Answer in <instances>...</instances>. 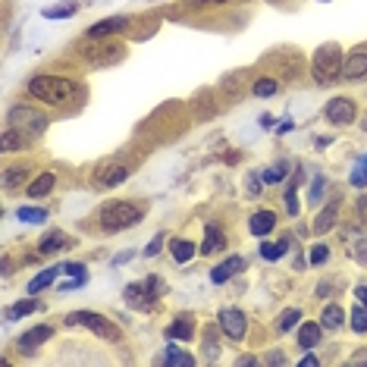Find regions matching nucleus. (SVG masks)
Instances as JSON below:
<instances>
[{
	"mask_svg": "<svg viewBox=\"0 0 367 367\" xmlns=\"http://www.w3.org/2000/svg\"><path fill=\"white\" fill-rule=\"evenodd\" d=\"M301 364H305V367H317V364H320V361H317V358H314V355H305V358H301Z\"/></svg>",
	"mask_w": 367,
	"mask_h": 367,
	"instance_id": "37998d69",
	"label": "nucleus"
},
{
	"mask_svg": "<svg viewBox=\"0 0 367 367\" xmlns=\"http://www.w3.org/2000/svg\"><path fill=\"white\" fill-rule=\"evenodd\" d=\"M352 185H355V189H367V154H361L358 163H355V170H352Z\"/></svg>",
	"mask_w": 367,
	"mask_h": 367,
	"instance_id": "cd10ccee",
	"label": "nucleus"
},
{
	"mask_svg": "<svg viewBox=\"0 0 367 367\" xmlns=\"http://www.w3.org/2000/svg\"><path fill=\"white\" fill-rule=\"evenodd\" d=\"M273 226H276V214L258 211L252 217V223H248V229H252V236H267V232H273Z\"/></svg>",
	"mask_w": 367,
	"mask_h": 367,
	"instance_id": "dca6fc26",
	"label": "nucleus"
},
{
	"mask_svg": "<svg viewBox=\"0 0 367 367\" xmlns=\"http://www.w3.org/2000/svg\"><path fill=\"white\" fill-rule=\"evenodd\" d=\"M320 336H323V323H314V320H308V323L299 326V346L301 348H314L320 342Z\"/></svg>",
	"mask_w": 367,
	"mask_h": 367,
	"instance_id": "2eb2a0df",
	"label": "nucleus"
},
{
	"mask_svg": "<svg viewBox=\"0 0 367 367\" xmlns=\"http://www.w3.org/2000/svg\"><path fill=\"white\" fill-rule=\"evenodd\" d=\"M63 273H69V276H85V264H79V261H69V264H63Z\"/></svg>",
	"mask_w": 367,
	"mask_h": 367,
	"instance_id": "e433bc0d",
	"label": "nucleus"
},
{
	"mask_svg": "<svg viewBox=\"0 0 367 367\" xmlns=\"http://www.w3.org/2000/svg\"><path fill=\"white\" fill-rule=\"evenodd\" d=\"M326 120L336 122V126H346V122L355 120V104L348 97H333L326 104Z\"/></svg>",
	"mask_w": 367,
	"mask_h": 367,
	"instance_id": "6e6552de",
	"label": "nucleus"
},
{
	"mask_svg": "<svg viewBox=\"0 0 367 367\" xmlns=\"http://www.w3.org/2000/svg\"><path fill=\"white\" fill-rule=\"evenodd\" d=\"M191 333H195V326H191L189 314H182L173 326H167V339H191Z\"/></svg>",
	"mask_w": 367,
	"mask_h": 367,
	"instance_id": "aec40b11",
	"label": "nucleus"
},
{
	"mask_svg": "<svg viewBox=\"0 0 367 367\" xmlns=\"http://www.w3.org/2000/svg\"><path fill=\"white\" fill-rule=\"evenodd\" d=\"M261 182H264L261 176H248V179H245V189H248V195H252V198L261 191Z\"/></svg>",
	"mask_w": 367,
	"mask_h": 367,
	"instance_id": "58836bf2",
	"label": "nucleus"
},
{
	"mask_svg": "<svg viewBox=\"0 0 367 367\" xmlns=\"http://www.w3.org/2000/svg\"><path fill=\"white\" fill-rule=\"evenodd\" d=\"M142 220V207L132 201H110L101 207V226L107 232H120V229H129Z\"/></svg>",
	"mask_w": 367,
	"mask_h": 367,
	"instance_id": "f03ea898",
	"label": "nucleus"
},
{
	"mask_svg": "<svg viewBox=\"0 0 367 367\" xmlns=\"http://www.w3.org/2000/svg\"><path fill=\"white\" fill-rule=\"evenodd\" d=\"M163 364H182V367H191V364H195V358L170 346V348H167V355H163Z\"/></svg>",
	"mask_w": 367,
	"mask_h": 367,
	"instance_id": "473e14b6",
	"label": "nucleus"
},
{
	"mask_svg": "<svg viewBox=\"0 0 367 367\" xmlns=\"http://www.w3.org/2000/svg\"><path fill=\"white\" fill-rule=\"evenodd\" d=\"M126 176H129V170H126L122 163H107L104 170L95 173V185L97 189H113V185H120Z\"/></svg>",
	"mask_w": 367,
	"mask_h": 367,
	"instance_id": "9d476101",
	"label": "nucleus"
},
{
	"mask_svg": "<svg viewBox=\"0 0 367 367\" xmlns=\"http://www.w3.org/2000/svg\"><path fill=\"white\" fill-rule=\"evenodd\" d=\"M342 79H348V82L367 79V54L364 50H355V54L346 57V63H342Z\"/></svg>",
	"mask_w": 367,
	"mask_h": 367,
	"instance_id": "1a4fd4ad",
	"label": "nucleus"
},
{
	"mask_svg": "<svg viewBox=\"0 0 367 367\" xmlns=\"http://www.w3.org/2000/svg\"><path fill=\"white\" fill-rule=\"evenodd\" d=\"M342 50L339 44H323V48H317V54H314V79L320 82V85H333L336 79H342Z\"/></svg>",
	"mask_w": 367,
	"mask_h": 367,
	"instance_id": "7ed1b4c3",
	"label": "nucleus"
},
{
	"mask_svg": "<svg viewBox=\"0 0 367 367\" xmlns=\"http://www.w3.org/2000/svg\"><path fill=\"white\" fill-rule=\"evenodd\" d=\"M85 57H88V63H95V66H113V63H120L122 57H126V48H122V44H88Z\"/></svg>",
	"mask_w": 367,
	"mask_h": 367,
	"instance_id": "423d86ee",
	"label": "nucleus"
},
{
	"mask_svg": "<svg viewBox=\"0 0 367 367\" xmlns=\"http://www.w3.org/2000/svg\"><path fill=\"white\" fill-rule=\"evenodd\" d=\"M191 3H229V0H191Z\"/></svg>",
	"mask_w": 367,
	"mask_h": 367,
	"instance_id": "a18cd8bd",
	"label": "nucleus"
},
{
	"mask_svg": "<svg viewBox=\"0 0 367 367\" xmlns=\"http://www.w3.org/2000/svg\"><path fill=\"white\" fill-rule=\"evenodd\" d=\"M129 28V16H110V19L97 22V26L88 28V38H107V35H116V32H126Z\"/></svg>",
	"mask_w": 367,
	"mask_h": 367,
	"instance_id": "9b49d317",
	"label": "nucleus"
},
{
	"mask_svg": "<svg viewBox=\"0 0 367 367\" xmlns=\"http://www.w3.org/2000/svg\"><path fill=\"white\" fill-rule=\"evenodd\" d=\"M336 214H339V204H326L323 211L317 214V220H314V232H317V236H323V232H330L336 226Z\"/></svg>",
	"mask_w": 367,
	"mask_h": 367,
	"instance_id": "f3484780",
	"label": "nucleus"
},
{
	"mask_svg": "<svg viewBox=\"0 0 367 367\" xmlns=\"http://www.w3.org/2000/svg\"><path fill=\"white\" fill-rule=\"evenodd\" d=\"M223 245H226V236H223V229H220V226H214V223L204 226V245H201V254H214V252H220Z\"/></svg>",
	"mask_w": 367,
	"mask_h": 367,
	"instance_id": "4468645a",
	"label": "nucleus"
},
{
	"mask_svg": "<svg viewBox=\"0 0 367 367\" xmlns=\"http://www.w3.org/2000/svg\"><path fill=\"white\" fill-rule=\"evenodd\" d=\"M279 91V82L276 79H258L254 82V88H252V95H258V97H273Z\"/></svg>",
	"mask_w": 367,
	"mask_h": 367,
	"instance_id": "c756f323",
	"label": "nucleus"
},
{
	"mask_svg": "<svg viewBox=\"0 0 367 367\" xmlns=\"http://www.w3.org/2000/svg\"><path fill=\"white\" fill-rule=\"evenodd\" d=\"M326 258H330V248H326V245H314L311 248V264H326Z\"/></svg>",
	"mask_w": 367,
	"mask_h": 367,
	"instance_id": "c9c22d12",
	"label": "nucleus"
},
{
	"mask_svg": "<svg viewBox=\"0 0 367 367\" xmlns=\"http://www.w3.org/2000/svg\"><path fill=\"white\" fill-rule=\"evenodd\" d=\"M7 126L16 132H22L26 138H41L48 132V116L38 113L35 107H13L7 113Z\"/></svg>",
	"mask_w": 367,
	"mask_h": 367,
	"instance_id": "20e7f679",
	"label": "nucleus"
},
{
	"mask_svg": "<svg viewBox=\"0 0 367 367\" xmlns=\"http://www.w3.org/2000/svg\"><path fill=\"white\" fill-rule=\"evenodd\" d=\"M242 267H245V261L238 258V254H236V258H226L223 264H217V267L211 270V279L220 285V283H226V279H232V276H236V273L242 270Z\"/></svg>",
	"mask_w": 367,
	"mask_h": 367,
	"instance_id": "ddd939ff",
	"label": "nucleus"
},
{
	"mask_svg": "<svg viewBox=\"0 0 367 367\" xmlns=\"http://www.w3.org/2000/svg\"><path fill=\"white\" fill-rule=\"evenodd\" d=\"M352 330L355 333H367V305H355L352 308Z\"/></svg>",
	"mask_w": 367,
	"mask_h": 367,
	"instance_id": "2f4dec72",
	"label": "nucleus"
},
{
	"mask_svg": "<svg viewBox=\"0 0 367 367\" xmlns=\"http://www.w3.org/2000/svg\"><path fill=\"white\" fill-rule=\"evenodd\" d=\"M170 252H173V258H176L179 264H189V261L195 258V245H191L189 238H176V242L170 245Z\"/></svg>",
	"mask_w": 367,
	"mask_h": 367,
	"instance_id": "5701e85b",
	"label": "nucleus"
},
{
	"mask_svg": "<svg viewBox=\"0 0 367 367\" xmlns=\"http://www.w3.org/2000/svg\"><path fill=\"white\" fill-rule=\"evenodd\" d=\"M32 311H38V301L35 299L16 301L13 308H7V320H19V317H26V314H32Z\"/></svg>",
	"mask_w": 367,
	"mask_h": 367,
	"instance_id": "a878e982",
	"label": "nucleus"
},
{
	"mask_svg": "<svg viewBox=\"0 0 367 367\" xmlns=\"http://www.w3.org/2000/svg\"><path fill=\"white\" fill-rule=\"evenodd\" d=\"M261 126H264V129H270V126H273V116L264 113V116H261Z\"/></svg>",
	"mask_w": 367,
	"mask_h": 367,
	"instance_id": "c03bdc74",
	"label": "nucleus"
},
{
	"mask_svg": "<svg viewBox=\"0 0 367 367\" xmlns=\"http://www.w3.org/2000/svg\"><path fill=\"white\" fill-rule=\"evenodd\" d=\"M57 185V176L54 173H41L38 179H35L32 185H28V198H44V195H50V189H54Z\"/></svg>",
	"mask_w": 367,
	"mask_h": 367,
	"instance_id": "6ab92c4d",
	"label": "nucleus"
},
{
	"mask_svg": "<svg viewBox=\"0 0 367 367\" xmlns=\"http://www.w3.org/2000/svg\"><path fill=\"white\" fill-rule=\"evenodd\" d=\"M285 176H289V167H285V163H276V167H267L261 179H264L267 185H279Z\"/></svg>",
	"mask_w": 367,
	"mask_h": 367,
	"instance_id": "c85d7f7f",
	"label": "nucleus"
},
{
	"mask_svg": "<svg viewBox=\"0 0 367 367\" xmlns=\"http://www.w3.org/2000/svg\"><path fill=\"white\" fill-rule=\"evenodd\" d=\"M28 142H32V138H26L22 132H16V129H10V126H3V151H19V148H26Z\"/></svg>",
	"mask_w": 367,
	"mask_h": 367,
	"instance_id": "b1692460",
	"label": "nucleus"
},
{
	"mask_svg": "<svg viewBox=\"0 0 367 367\" xmlns=\"http://www.w3.org/2000/svg\"><path fill=\"white\" fill-rule=\"evenodd\" d=\"M57 273H63V267H48L44 273H38V276L28 283V295H38L41 289H48V285L57 279Z\"/></svg>",
	"mask_w": 367,
	"mask_h": 367,
	"instance_id": "412c9836",
	"label": "nucleus"
},
{
	"mask_svg": "<svg viewBox=\"0 0 367 367\" xmlns=\"http://www.w3.org/2000/svg\"><path fill=\"white\" fill-rule=\"evenodd\" d=\"M75 13V3L73 0H63V3H57V7H48L44 10V19H66V16Z\"/></svg>",
	"mask_w": 367,
	"mask_h": 367,
	"instance_id": "bb28decb",
	"label": "nucleus"
},
{
	"mask_svg": "<svg viewBox=\"0 0 367 367\" xmlns=\"http://www.w3.org/2000/svg\"><path fill=\"white\" fill-rule=\"evenodd\" d=\"M355 295H358L361 305H367V285H358V289H355Z\"/></svg>",
	"mask_w": 367,
	"mask_h": 367,
	"instance_id": "79ce46f5",
	"label": "nucleus"
},
{
	"mask_svg": "<svg viewBox=\"0 0 367 367\" xmlns=\"http://www.w3.org/2000/svg\"><path fill=\"white\" fill-rule=\"evenodd\" d=\"M342 320H346V311H342L339 305L323 308V314H320V323H323V330H339Z\"/></svg>",
	"mask_w": 367,
	"mask_h": 367,
	"instance_id": "4be33fe9",
	"label": "nucleus"
},
{
	"mask_svg": "<svg viewBox=\"0 0 367 367\" xmlns=\"http://www.w3.org/2000/svg\"><path fill=\"white\" fill-rule=\"evenodd\" d=\"M220 330H223L229 339H245V330H248V320H245V314L238 311V308H226V311H220Z\"/></svg>",
	"mask_w": 367,
	"mask_h": 367,
	"instance_id": "0eeeda50",
	"label": "nucleus"
},
{
	"mask_svg": "<svg viewBox=\"0 0 367 367\" xmlns=\"http://www.w3.org/2000/svg\"><path fill=\"white\" fill-rule=\"evenodd\" d=\"M285 245H289V242H264V245H261V258H264V261H279L285 254Z\"/></svg>",
	"mask_w": 367,
	"mask_h": 367,
	"instance_id": "7c9ffc66",
	"label": "nucleus"
},
{
	"mask_svg": "<svg viewBox=\"0 0 367 367\" xmlns=\"http://www.w3.org/2000/svg\"><path fill=\"white\" fill-rule=\"evenodd\" d=\"M66 245H73V242H69L66 232H48V236L41 238L38 252H41V254H57V252H63Z\"/></svg>",
	"mask_w": 367,
	"mask_h": 367,
	"instance_id": "a211bd4d",
	"label": "nucleus"
},
{
	"mask_svg": "<svg viewBox=\"0 0 367 367\" xmlns=\"http://www.w3.org/2000/svg\"><path fill=\"white\" fill-rule=\"evenodd\" d=\"M66 323L85 326V330H91L95 336H101V339H107V342L120 339V330H116L107 317H101V314H95V311H73V314H66Z\"/></svg>",
	"mask_w": 367,
	"mask_h": 367,
	"instance_id": "39448f33",
	"label": "nucleus"
},
{
	"mask_svg": "<svg viewBox=\"0 0 367 367\" xmlns=\"http://www.w3.org/2000/svg\"><path fill=\"white\" fill-rule=\"evenodd\" d=\"M267 364H285V355L283 352H270V355H267Z\"/></svg>",
	"mask_w": 367,
	"mask_h": 367,
	"instance_id": "a19ab883",
	"label": "nucleus"
},
{
	"mask_svg": "<svg viewBox=\"0 0 367 367\" xmlns=\"http://www.w3.org/2000/svg\"><path fill=\"white\" fill-rule=\"evenodd\" d=\"M50 333H54V330H50V326H32V330H26V333L19 336V348L22 352H35V348L38 346H44V342L50 339Z\"/></svg>",
	"mask_w": 367,
	"mask_h": 367,
	"instance_id": "f8f14e48",
	"label": "nucleus"
},
{
	"mask_svg": "<svg viewBox=\"0 0 367 367\" xmlns=\"http://www.w3.org/2000/svg\"><path fill=\"white\" fill-rule=\"evenodd\" d=\"M299 320H301V311H299V308H289V311L279 314L276 330H279V333H289V330H295V326H299Z\"/></svg>",
	"mask_w": 367,
	"mask_h": 367,
	"instance_id": "393cba45",
	"label": "nucleus"
},
{
	"mask_svg": "<svg viewBox=\"0 0 367 367\" xmlns=\"http://www.w3.org/2000/svg\"><path fill=\"white\" fill-rule=\"evenodd\" d=\"M320 191H323V179H314L311 182V201H320Z\"/></svg>",
	"mask_w": 367,
	"mask_h": 367,
	"instance_id": "ea45409f",
	"label": "nucleus"
},
{
	"mask_svg": "<svg viewBox=\"0 0 367 367\" xmlns=\"http://www.w3.org/2000/svg\"><path fill=\"white\" fill-rule=\"evenodd\" d=\"M26 179H28L26 167H10V173H7V179H3V182H7V185H19V182H26Z\"/></svg>",
	"mask_w": 367,
	"mask_h": 367,
	"instance_id": "f704fd0d",
	"label": "nucleus"
},
{
	"mask_svg": "<svg viewBox=\"0 0 367 367\" xmlns=\"http://www.w3.org/2000/svg\"><path fill=\"white\" fill-rule=\"evenodd\" d=\"M19 220H26V223H44L48 211L44 207H19Z\"/></svg>",
	"mask_w": 367,
	"mask_h": 367,
	"instance_id": "72a5a7b5",
	"label": "nucleus"
},
{
	"mask_svg": "<svg viewBox=\"0 0 367 367\" xmlns=\"http://www.w3.org/2000/svg\"><path fill=\"white\" fill-rule=\"evenodd\" d=\"M28 95L35 101L48 104V107H66L75 97V85L69 79H60V75H35L28 82Z\"/></svg>",
	"mask_w": 367,
	"mask_h": 367,
	"instance_id": "f257e3e1",
	"label": "nucleus"
},
{
	"mask_svg": "<svg viewBox=\"0 0 367 367\" xmlns=\"http://www.w3.org/2000/svg\"><path fill=\"white\" fill-rule=\"evenodd\" d=\"M160 245H163V232H157V236L151 238V245H148V248H144V254H148V258H154V254L160 252Z\"/></svg>",
	"mask_w": 367,
	"mask_h": 367,
	"instance_id": "4c0bfd02",
	"label": "nucleus"
}]
</instances>
